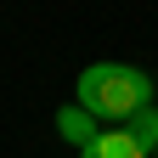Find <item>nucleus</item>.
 Segmentation results:
<instances>
[{"label":"nucleus","instance_id":"7ed1b4c3","mask_svg":"<svg viewBox=\"0 0 158 158\" xmlns=\"http://www.w3.org/2000/svg\"><path fill=\"white\" fill-rule=\"evenodd\" d=\"M56 130H62V141H68V147H79V152H85L96 135H102V124H96V118L79 107V102H68L62 113H56Z\"/></svg>","mask_w":158,"mask_h":158},{"label":"nucleus","instance_id":"f257e3e1","mask_svg":"<svg viewBox=\"0 0 158 158\" xmlns=\"http://www.w3.org/2000/svg\"><path fill=\"white\" fill-rule=\"evenodd\" d=\"M152 90L158 79L130 68V62H90L79 68V107H85L96 124H130L141 107H152Z\"/></svg>","mask_w":158,"mask_h":158},{"label":"nucleus","instance_id":"f03ea898","mask_svg":"<svg viewBox=\"0 0 158 158\" xmlns=\"http://www.w3.org/2000/svg\"><path fill=\"white\" fill-rule=\"evenodd\" d=\"M79 158H147V147L135 141V130H130V124H118V130H102Z\"/></svg>","mask_w":158,"mask_h":158},{"label":"nucleus","instance_id":"20e7f679","mask_svg":"<svg viewBox=\"0 0 158 158\" xmlns=\"http://www.w3.org/2000/svg\"><path fill=\"white\" fill-rule=\"evenodd\" d=\"M130 130H135V141L147 147V158H158V107H141L130 118Z\"/></svg>","mask_w":158,"mask_h":158}]
</instances>
